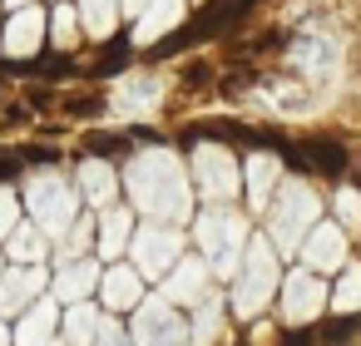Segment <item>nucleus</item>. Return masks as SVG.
<instances>
[{
	"instance_id": "1",
	"label": "nucleus",
	"mask_w": 361,
	"mask_h": 346,
	"mask_svg": "<svg viewBox=\"0 0 361 346\" xmlns=\"http://www.w3.org/2000/svg\"><path fill=\"white\" fill-rule=\"evenodd\" d=\"M129 198L144 218H154L159 228H178L188 213H193V198H188V173L178 163L173 149H144L129 159Z\"/></svg>"
},
{
	"instance_id": "2",
	"label": "nucleus",
	"mask_w": 361,
	"mask_h": 346,
	"mask_svg": "<svg viewBox=\"0 0 361 346\" xmlns=\"http://www.w3.org/2000/svg\"><path fill=\"white\" fill-rule=\"evenodd\" d=\"M198 242H203V257L213 262L218 277H238V262H243V247H247L243 213L213 203L208 213H198Z\"/></svg>"
},
{
	"instance_id": "3",
	"label": "nucleus",
	"mask_w": 361,
	"mask_h": 346,
	"mask_svg": "<svg viewBox=\"0 0 361 346\" xmlns=\"http://www.w3.org/2000/svg\"><path fill=\"white\" fill-rule=\"evenodd\" d=\"M277 282H282V277H277V252H272V242H267V237H247L243 262H238V287H233L238 316H257V311L272 302Z\"/></svg>"
},
{
	"instance_id": "4",
	"label": "nucleus",
	"mask_w": 361,
	"mask_h": 346,
	"mask_svg": "<svg viewBox=\"0 0 361 346\" xmlns=\"http://www.w3.org/2000/svg\"><path fill=\"white\" fill-rule=\"evenodd\" d=\"M317 213H322V203H317L312 183H302V178L282 183V198H277V208H272V237H267L272 252H292V247H302L307 233L317 228Z\"/></svg>"
},
{
	"instance_id": "5",
	"label": "nucleus",
	"mask_w": 361,
	"mask_h": 346,
	"mask_svg": "<svg viewBox=\"0 0 361 346\" xmlns=\"http://www.w3.org/2000/svg\"><path fill=\"white\" fill-rule=\"evenodd\" d=\"M129 247H134V272H139V277H169L173 262L183 257V237H178V228H159V223L134 228Z\"/></svg>"
},
{
	"instance_id": "6",
	"label": "nucleus",
	"mask_w": 361,
	"mask_h": 346,
	"mask_svg": "<svg viewBox=\"0 0 361 346\" xmlns=\"http://www.w3.org/2000/svg\"><path fill=\"white\" fill-rule=\"evenodd\" d=\"M193 183L203 188L208 203H228V198L238 193V183H243L238 159H233L223 144H198V149H193Z\"/></svg>"
},
{
	"instance_id": "7",
	"label": "nucleus",
	"mask_w": 361,
	"mask_h": 346,
	"mask_svg": "<svg viewBox=\"0 0 361 346\" xmlns=\"http://www.w3.org/2000/svg\"><path fill=\"white\" fill-rule=\"evenodd\" d=\"M183 316L178 307H169L164 297H149L139 302V316H134V346H183Z\"/></svg>"
},
{
	"instance_id": "8",
	"label": "nucleus",
	"mask_w": 361,
	"mask_h": 346,
	"mask_svg": "<svg viewBox=\"0 0 361 346\" xmlns=\"http://www.w3.org/2000/svg\"><path fill=\"white\" fill-rule=\"evenodd\" d=\"M326 307V282H317V272H292L282 277V316L292 326H307L317 321Z\"/></svg>"
},
{
	"instance_id": "9",
	"label": "nucleus",
	"mask_w": 361,
	"mask_h": 346,
	"mask_svg": "<svg viewBox=\"0 0 361 346\" xmlns=\"http://www.w3.org/2000/svg\"><path fill=\"white\" fill-rule=\"evenodd\" d=\"M30 208H35V218H40L45 233H65V228L75 223V198H70V188L55 183V178H40V183H35Z\"/></svg>"
},
{
	"instance_id": "10",
	"label": "nucleus",
	"mask_w": 361,
	"mask_h": 346,
	"mask_svg": "<svg viewBox=\"0 0 361 346\" xmlns=\"http://www.w3.org/2000/svg\"><path fill=\"white\" fill-rule=\"evenodd\" d=\"M203 297H208V262L203 257H178L169 282H164V302L188 307V302H203Z\"/></svg>"
},
{
	"instance_id": "11",
	"label": "nucleus",
	"mask_w": 361,
	"mask_h": 346,
	"mask_svg": "<svg viewBox=\"0 0 361 346\" xmlns=\"http://www.w3.org/2000/svg\"><path fill=\"white\" fill-rule=\"evenodd\" d=\"M302 257H307V272H331L346 262V233L336 223H317L302 242Z\"/></svg>"
},
{
	"instance_id": "12",
	"label": "nucleus",
	"mask_w": 361,
	"mask_h": 346,
	"mask_svg": "<svg viewBox=\"0 0 361 346\" xmlns=\"http://www.w3.org/2000/svg\"><path fill=\"white\" fill-rule=\"evenodd\" d=\"M183 16H188V0H149V6L139 11V25H134V45H154V40L169 35Z\"/></svg>"
},
{
	"instance_id": "13",
	"label": "nucleus",
	"mask_w": 361,
	"mask_h": 346,
	"mask_svg": "<svg viewBox=\"0 0 361 346\" xmlns=\"http://www.w3.org/2000/svg\"><path fill=\"white\" fill-rule=\"evenodd\" d=\"M277 178H282V163H277L272 154H252V159L243 163V188H247V203H252V208H267V198H272Z\"/></svg>"
},
{
	"instance_id": "14",
	"label": "nucleus",
	"mask_w": 361,
	"mask_h": 346,
	"mask_svg": "<svg viewBox=\"0 0 361 346\" xmlns=\"http://www.w3.org/2000/svg\"><path fill=\"white\" fill-rule=\"evenodd\" d=\"M99 292H104V307H114V311H129V307L144 302V282H139L134 267H109L99 277Z\"/></svg>"
},
{
	"instance_id": "15",
	"label": "nucleus",
	"mask_w": 361,
	"mask_h": 346,
	"mask_svg": "<svg viewBox=\"0 0 361 346\" xmlns=\"http://www.w3.org/2000/svg\"><path fill=\"white\" fill-rule=\"evenodd\" d=\"M129 237H134V213L109 208L104 223H99V252H104V257H119V252L129 247Z\"/></svg>"
},
{
	"instance_id": "16",
	"label": "nucleus",
	"mask_w": 361,
	"mask_h": 346,
	"mask_svg": "<svg viewBox=\"0 0 361 346\" xmlns=\"http://www.w3.org/2000/svg\"><path fill=\"white\" fill-rule=\"evenodd\" d=\"M159 99H164V85H159V80H124V85H119V109H124V114H129V109H134V114H149Z\"/></svg>"
},
{
	"instance_id": "17",
	"label": "nucleus",
	"mask_w": 361,
	"mask_h": 346,
	"mask_svg": "<svg viewBox=\"0 0 361 346\" xmlns=\"http://www.w3.org/2000/svg\"><path fill=\"white\" fill-rule=\"evenodd\" d=\"M94 282H99V272H94V262H70V267H65V272L55 277V292H60L65 302H85Z\"/></svg>"
},
{
	"instance_id": "18",
	"label": "nucleus",
	"mask_w": 361,
	"mask_h": 346,
	"mask_svg": "<svg viewBox=\"0 0 361 346\" xmlns=\"http://www.w3.org/2000/svg\"><path fill=\"white\" fill-rule=\"evenodd\" d=\"M80 183H85V193H90V203H94V208L114 203V168H109V163L90 159V163L80 168Z\"/></svg>"
},
{
	"instance_id": "19",
	"label": "nucleus",
	"mask_w": 361,
	"mask_h": 346,
	"mask_svg": "<svg viewBox=\"0 0 361 346\" xmlns=\"http://www.w3.org/2000/svg\"><path fill=\"white\" fill-rule=\"evenodd\" d=\"M218 331H223V307H218V297L208 302H198V316H193V341L188 346H213L218 341Z\"/></svg>"
},
{
	"instance_id": "20",
	"label": "nucleus",
	"mask_w": 361,
	"mask_h": 346,
	"mask_svg": "<svg viewBox=\"0 0 361 346\" xmlns=\"http://www.w3.org/2000/svg\"><path fill=\"white\" fill-rule=\"evenodd\" d=\"M40 30H45L40 11H25V16L11 25V55H30V50L40 45Z\"/></svg>"
},
{
	"instance_id": "21",
	"label": "nucleus",
	"mask_w": 361,
	"mask_h": 346,
	"mask_svg": "<svg viewBox=\"0 0 361 346\" xmlns=\"http://www.w3.org/2000/svg\"><path fill=\"white\" fill-rule=\"evenodd\" d=\"M50 331H55V302H40V307L25 316V326H20V346H40Z\"/></svg>"
},
{
	"instance_id": "22",
	"label": "nucleus",
	"mask_w": 361,
	"mask_h": 346,
	"mask_svg": "<svg viewBox=\"0 0 361 346\" xmlns=\"http://www.w3.org/2000/svg\"><path fill=\"white\" fill-rule=\"evenodd\" d=\"M326 302H331L336 311H356V307H361V267H346L341 282H336V292H331Z\"/></svg>"
},
{
	"instance_id": "23",
	"label": "nucleus",
	"mask_w": 361,
	"mask_h": 346,
	"mask_svg": "<svg viewBox=\"0 0 361 346\" xmlns=\"http://www.w3.org/2000/svg\"><path fill=\"white\" fill-rule=\"evenodd\" d=\"M114 0H85V30L90 35H109L114 30Z\"/></svg>"
},
{
	"instance_id": "24",
	"label": "nucleus",
	"mask_w": 361,
	"mask_h": 346,
	"mask_svg": "<svg viewBox=\"0 0 361 346\" xmlns=\"http://www.w3.org/2000/svg\"><path fill=\"white\" fill-rule=\"evenodd\" d=\"M336 218H341L336 223L341 233H361V193L356 188H341L336 193Z\"/></svg>"
},
{
	"instance_id": "25",
	"label": "nucleus",
	"mask_w": 361,
	"mask_h": 346,
	"mask_svg": "<svg viewBox=\"0 0 361 346\" xmlns=\"http://www.w3.org/2000/svg\"><path fill=\"white\" fill-rule=\"evenodd\" d=\"M94 321H99V316H94V311L80 302V307L70 311V326H65V331H70V341H75V346H90V341H94V331H99Z\"/></svg>"
},
{
	"instance_id": "26",
	"label": "nucleus",
	"mask_w": 361,
	"mask_h": 346,
	"mask_svg": "<svg viewBox=\"0 0 361 346\" xmlns=\"http://www.w3.org/2000/svg\"><path fill=\"white\" fill-rule=\"evenodd\" d=\"M94 346H129V336H124V326H119V321H99Z\"/></svg>"
},
{
	"instance_id": "27",
	"label": "nucleus",
	"mask_w": 361,
	"mask_h": 346,
	"mask_svg": "<svg viewBox=\"0 0 361 346\" xmlns=\"http://www.w3.org/2000/svg\"><path fill=\"white\" fill-rule=\"evenodd\" d=\"M16 252H20V257H40V237H35V233H20V237H16Z\"/></svg>"
},
{
	"instance_id": "28",
	"label": "nucleus",
	"mask_w": 361,
	"mask_h": 346,
	"mask_svg": "<svg viewBox=\"0 0 361 346\" xmlns=\"http://www.w3.org/2000/svg\"><path fill=\"white\" fill-rule=\"evenodd\" d=\"M70 35H75V25H70V11H60V16H55V40H60V45H70Z\"/></svg>"
},
{
	"instance_id": "29",
	"label": "nucleus",
	"mask_w": 361,
	"mask_h": 346,
	"mask_svg": "<svg viewBox=\"0 0 361 346\" xmlns=\"http://www.w3.org/2000/svg\"><path fill=\"white\" fill-rule=\"evenodd\" d=\"M11 223H16V203H11L6 193H0V233H6Z\"/></svg>"
},
{
	"instance_id": "30",
	"label": "nucleus",
	"mask_w": 361,
	"mask_h": 346,
	"mask_svg": "<svg viewBox=\"0 0 361 346\" xmlns=\"http://www.w3.org/2000/svg\"><path fill=\"white\" fill-rule=\"evenodd\" d=\"M124 6H129V11H144V6H149V0H124Z\"/></svg>"
},
{
	"instance_id": "31",
	"label": "nucleus",
	"mask_w": 361,
	"mask_h": 346,
	"mask_svg": "<svg viewBox=\"0 0 361 346\" xmlns=\"http://www.w3.org/2000/svg\"><path fill=\"white\" fill-rule=\"evenodd\" d=\"M0 346H6V331H0Z\"/></svg>"
}]
</instances>
